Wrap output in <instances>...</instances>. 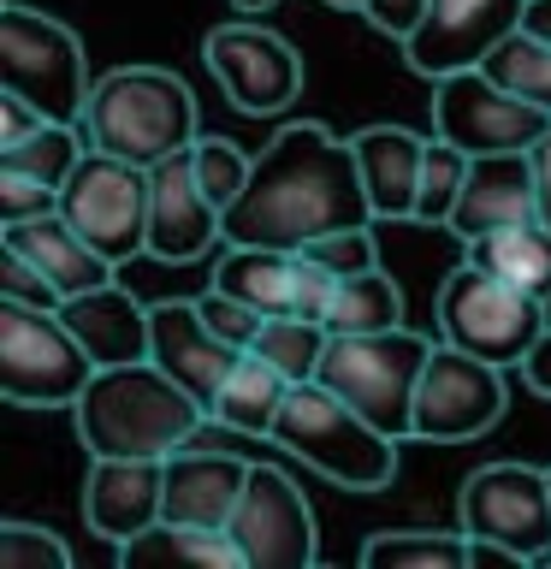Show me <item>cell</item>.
<instances>
[{
    "mask_svg": "<svg viewBox=\"0 0 551 569\" xmlns=\"http://www.w3.org/2000/svg\"><path fill=\"white\" fill-rule=\"evenodd\" d=\"M373 226V202L355 167V142L297 119L256 149L243 196L226 208V243L309 249L327 231Z\"/></svg>",
    "mask_w": 551,
    "mask_h": 569,
    "instance_id": "cell-1",
    "label": "cell"
},
{
    "mask_svg": "<svg viewBox=\"0 0 551 569\" xmlns=\"http://www.w3.org/2000/svg\"><path fill=\"white\" fill-rule=\"evenodd\" d=\"M78 439L89 457H172L213 421L160 362H119L96 368L83 398L71 403Z\"/></svg>",
    "mask_w": 551,
    "mask_h": 569,
    "instance_id": "cell-2",
    "label": "cell"
},
{
    "mask_svg": "<svg viewBox=\"0 0 551 569\" xmlns=\"http://www.w3.org/2000/svg\"><path fill=\"white\" fill-rule=\"evenodd\" d=\"M78 124L96 149L154 167L196 142V96L167 66H113L89 83V107Z\"/></svg>",
    "mask_w": 551,
    "mask_h": 569,
    "instance_id": "cell-3",
    "label": "cell"
},
{
    "mask_svg": "<svg viewBox=\"0 0 551 569\" xmlns=\"http://www.w3.org/2000/svg\"><path fill=\"white\" fill-rule=\"evenodd\" d=\"M284 457L309 462L338 487H355V492H380L391 487L398 475V439L385 427H373L355 403H344L338 391H327L320 380H297L284 391L279 416H273V433Z\"/></svg>",
    "mask_w": 551,
    "mask_h": 569,
    "instance_id": "cell-4",
    "label": "cell"
},
{
    "mask_svg": "<svg viewBox=\"0 0 551 569\" xmlns=\"http://www.w3.org/2000/svg\"><path fill=\"white\" fill-rule=\"evenodd\" d=\"M433 356V338L385 327V332H332L327 356H320L314 380L355 403L373 427H385L391 439L415 433V386Z\"/></svg>",
    "mask_w": 551,
    "mask_h": 569,
    "instance_id": "cell-5",
    "label": "cell"
},
{
    "mask_svg": "<svg viewBox=\"0 0 551 569\" xmlns=\"http://www.w3.org/2000/svg\"><path fill=\"white\" fill-rule=\"evenodd\" d=\"M96 380V356L60 309L0 297V398L18 409H71Z\"/></svg>",
    "mask_w": 551,
    "mask_h": 569,
    "instance_id": "cell-6",
    "label": "cell"
},
{
    "mask_svg": "<svg viewBox=\"0 0 551 569\" xmlns=\"http://www.w3.org/2000/svg\"><path fill=\"white\" fill-rule=\"evenodd\" d=\"M545 320V297L522 291V284L487 273L480 261H462L444 273L439 284V338L457 350H474L498 368H522L528 350L540 345Z\"/></svg>",
    "mask_w": 551,
    "mask_h": 569,
    "instance_id": "cell-7",
    "label": "cell"
},
{
    "mask_svg": "<svg viewBox=\"0 0 551 569\" xmlns=\"http://www.w3.org/2000/svg\"><path fill=\"white\" fill-rule=\"evenodd\" d=\"M0 89L42 107L48 119L78 124L89 107V66L78 30L30 0H0Z\"/></svg>",
    "mask_w": 551,
    "mask_h": 569,
    "instance_id": "cell-8",
    "label": "cell"
},
{
    "mask_svg": "<svg viewBox=\"0 0 551 569\" xmlns=\"http://www.w3.org/2000/svg\"><path fill=\"white\" fill-rule=\"evenodd\" d=\"M60 213L101 249L107 261L149 256V167L89 142L78 172L60 184Z\"/></svg>",
    "mask_w": 551,
    "mask_h": 569,
    "instance_id": "cell-9",
    "label": "cell"
},
{
    "mask_svg": "<svg viewBox=\"0 0 551 569\" xmlns=\"http://www.w3.org/2000/svg\"><path fill=\"white\" fill-rule=\"evenodd\" d=\"M551 131V113L510 96L487 66L433 78V137H451L469 154H528Z\"/></svg>",
    "mask_w": 551,
    "mask_h": 569,
    "instance_id": "cell-10",
    "label": "cell"
},
{
    "mask_svg": "<svg viewBox=\"0 0 551 569\" xmlns=\"http://www.w3.org/2000/svg\"><path fill=\"white\" fill-rule=\"evenodd\" d=\"M457 528L469 540L510 546L515 558H551V469L533 462H487L462 480Z\"/></svg>",
    "mask_w": 551,
    "mask_h": 569,
    "instance_id": "cell-11",
    "label": "cell"
},
{
    "mask_svg": "<svg viewBox=\"0 0 551 569\" xmlns=\"http://www.w3.org/2000/svg\"><path fill=\"white\" fill-rule=\"evenodd\" d=\"M504 409H510L504 368L439 338L415 386V439H439V445L480 439L504 421Z\"/></svg>",
    "mask_w": 551,
    "mask_h": 569,
    "instance_id": "cell-12",
    "label": "cell"
},
{
    "mask_svg": "<svg viewBox=\"0 0 551 569\" xmlns=\"http://www.w3.org/2000/svg\"><path fill=\"white\" fill-rule=\"evenodd\" d=\"M202 60H208V78L220 83V96L249 119H273L302 96V53L267 24L231 18V24L208 30Z\"/></svg>",
    "mask_w": 551,
    "mask_h": 569,
    "instance_id": "cell-13",
    "label": "cell"
},
{
    "mask_svg": "<svg viewBox=\"0 0 551 569\" xmlns=\"http://www.w3.org/2000/svg\"><path fill=\"white\" fill-rule=\"evenodd\" d=\"M231 540H238L249 569H309L314 563V510L302 487L273 462H256L243 487V505L231 516Z\"/></svg>",
    "mask_w": 551,
    "mask_h": 569,
    "instance_id": "cell-14",
    "label": "cell"
},
{
    "mask_svg": "<svg viewBox=\"0 0 551 569\" xmlns=\"http://www.w3.org/2000/svg\"><path fill=\"white\" fill-rule=\"evenodd\" d=\"M226 243V213L196 178V142L149 167V256L196 261Z\"/></svg>",
    "mask_w": 551,
    "mask_h": 569,
    "instance_id": "cell-15",
    "label": "cell"
},
{
    "mask_svg": "<svg viewBox=\"0 0 551 569\" xmlns=\"http://www.w3.org/2000/svg\"><path fill=\"white\" fill-rule=\"evenodd\" d=\"M522 7L528 0H427L421 30L403 42L409 71L444 78V71L480 66L510 30H522Z\"/></svg>",
    "mask_w": 551,
    "mask_h": 569,
    "instance_id": "cell-16",
    "label": "cell"
},
{
    "mask_svg": "<svg viewBox=\"0 0 551 569\" xmlns=\"http://www.w3.org/2000/svg\"><path fill=\"white\" fill-rule=\"evenodd\" d=\"M83 516L101 540H137L167 516V457H89Z\"/></svg>",
    "mask_w": 551,
    "mask_h": 569,
    "instance_id": "cell-17",
    "label": "cell"
},
{
    "mask_svg": "<svg viewBox=\"0 0 551 569\" xmlns=\"http://www.w3.org/2000/svg\"><path fill=\"white\" fill-rule=\"evenodd\" d=\"M149 315H154L149 362H160L196 403L213 409V398H220V386H226V373L238 368L243 350L226 345V338L208 327L202 309H196V297H190V302H149Z\"/></svg>",
    "mask_w": 551,
    "mask_h": 569,
    "instance_id": "cell-18",
    "label": "cell"
},
{
    "mask_svg": "<svg viewBox=\"0 0 551 569\" xmlns=\"http://www.w3.org/2000/svg\"><path fill=\"white\" fill-rule=\"evenodd\" d=\"M540 220V184H533V149L528 154H474L469 167V184L457 196V213H451V238L457 243H474L487 231H504V226H528Z\"/></svg>",
    "mask_w": 551,
    "mask_h": 569,
    "instance_id": "cell-19",
    "label": "cell"
},
{
    "mask_svg": "<svg viewBox=\"0 0 551 569\" xmlns=\"http://www.w3.org/2000/svg\"><path fill=\"white\" fill-rule=\"evenodd\" d=\"M249 469L256 462H238L226 451H208V445H178L167 457V522H196V528H231V516L243 505Z\"/></svg>",
    "mask_w": 551,
    "mask_h": 569,
    "instance_id": "cell-20",
    "label": "cell"
},
{
    "mask_svg": "<svg viewBox=\"0 0 551 569\" xmlns=\"http://www.w3.org/2000/svg\"><path fill=\"white\" fill-rule=\"evenodd\" d=\"M66 327L83 338V350L96 356V368H119V362H142L154 345V315L131 284L107 279L96 291H78L60 302Z\"/></svg>",
    "mask_w": 551,
    "mask_h": 569,
    "instance_id": "cell-21",
    "label": "cell"
},
{
    "mask_svg": "<svg viewBox=\"0 0 551 569\" xmlns=\"http://www.w3.org/2000/svg\"><path fill=\"white\" fill-rule=\"evenodd\" d=\"M0 249H18L24 261H36L60 297H78V291H96V284L119 279V261H107L101 249L66 220V213H42V220L0 226Z\"/></svg>",
    "mask_w": 551,
    "mask_h": 569,
    "instance_id": "cell-22",
    "label": "cell"
},
{
    "mask_svg": "<svg viewBox=\"0 0 551 569\" xmlns=\"http://www.w3.org/2000/svg\"><path fill=\"white\" fill-rule=\"evenodd\" d=\"M355 167H362L373 220H415L421 208V160H427V137H415L409 124H368L355 131Z\"/></svg>",
    "mask_w": 551,
    "mask_h": 569,
    "instance_id": "cell-23",
    "label": "cell"
},
{
    "mask_svg": "<svg viewBox=\"0 0 551 569\" xmlns=\"http://www.w3.org/2000/svg\"><path fill=\"white\" fill-rule=\"evenodd\" d=\"M124 569H249L231 528H196V522H167L142 528L137 540L119 546Z\"/></svg>",
    "mask_w": 551,
    "mask_h": 569,
    "instance_id": "cell-24",
    "label": "cell"
},
{
    "mask_svg": "<svg viewBox=\"0 0 551 569\" xmlns=\"http://www.w3.org/2000/svg\"><path fill=\"white\" fill-rule=\"evenodd\" d=\"M297 279H302L297 249H267V243H226L220 267H213V284L243 297L261 315H297Z\"/></svg>",
    "mask_w": 551,
    "mask_h": 569,
    "instance_id": "cell-25",
    "label": "cell"
},
{
    "mask_svg": "<svg viewBox=\"0 0 551 569\" xmlns=\"http://www.w3.org/2000/svg\"><path fill=\"white\" fill-rule=\"evenodd\" d=\"M284 391H291V380H284L279 368H267L256 350L238 356V368L226 373L220 398H213V427H226V433H243V439H267L273 433V416L284 403Z\"/></svg>",
    "mask_w": 551,
    "mask_h": 569,
    "instance_id": "cell-26",
    "label": "cell"
},
{
    "mask_svg": "<svg viewBox=\"0 0 551 569\" xmlns=\"http://www.w3.org/2000/svg\"><path fill=\"white\" fill-rule=\"evenodd\" d=\"M469 261H480L487 273L522 284L533 297H551V226L528 220V226H504L469 243Z\"/></svg>",
    "mask_w": 551,
    "mask_h": 569,
    "instance_id": "cell-27",
    "label": "cell"
},
{
    "mask_svg": "<svg viewBox=\"0 0 551 569\" xmlns=\"http://www.w3.org/2000/svg\"><path fill=\"white\" fill-rule=\"evenodd\" d=\"M403 327V291L385 267H368V273L338 279L332 309H327V332H385Z\"/></svg>",
    "mask_w": 551,
    "mask_h": 569,
    "instance_id": "cell-28",
    "label": "cell"
},
{
    "mask_svg": "<svg viewBox=\"0 0 551 569\" xmlns=\"http://www.w3.org/2000/svg\"><path fill=\"white\" fill-rule=\"evenodd\" d=\"M368 569H469V533H427V528H391L362 546Z\"/></svg>",
    "mask_w": 551,
    "mask_h": 569,
    "instance_id": "cell-29",
    "label": "cell"
},
{
    "mask_svg": "<svg viewBox=\"0 0 551 569\" xmlns=\"http://www.w3.org/2000/svg\"><path fill=\"white\" fill-rule=\"evenodd\" d=\"M327 320H309V315H267V327L261 338L249 350L261 356L267 368H279L284 380H314V368H320V356H327Z\"/></svg>",
    "mask_w": 551,
    "mask_h": 569,
    "instance_id": "cell-30",
    "label": "cell"
},
{
    "mask_svg": "<svg viewBox=\"0 0 551 569\" xmlns=\"http://www.w3.org/2000/svg\"><path fill=\"white\" fill-rule=\"evenodd\" d=\"M480 66H487L510 96H522V101H533V107H545V113H551V42H545V36L510 30Z\"/></svg>",
    "mask_w": 551,
    "mask_h": 569,
    "instance_id": "cell-31",
    "label": "cell"
},
{
    "mask_svg": "<svg viewBox=\"0 0 551 569\" xmlns=\"http://www.w3.org/2000/svg\"><path fill=\"white\" fill-rule=\"evenodd\" d=\"M89 154V137L83 124H66V119H48L36 137L12 142V149H0V167L12 172H30V178H48V184H66L71 172H78V160Z\"/></svg>",
    "mask_w": 551,
    "mask_h": 569,
    "instance_id": "cell-32",
    "label": "cell"
},
{
    "mask_svg": "<svg viewBox=\"0 0 551 569\" xmlns=\"http://www.w3.org/2000/svg\"><path fill=\"white\" fill-rule=\"evenodd\" d=\"M469 167H474V154L457 149L451 137L427 142V160H421V208H415L421 226H451L457 196H462V184H469Z\"/></svg>",
    "mask_w": 551,
    "mask_h": 569,
    "instance_id": "cell-33",
    "label": "cell"
},
{
    "mask_svg": "<svg viewBox=\"0 0 551 569\" xmlns=\"http://www.w3.org/2000/svg\"><path fill=\"white\" fill-rule=\"evenodd\" d=\"M249 167H256V154H243L238 142H226V137H196V178H202V190L220 202V213L243 196Z\"/></svg>",
    "mask_w": 551,
    "mask_h": 569,
    "instance_id": "cell-34",
    "label": "cell"
},
{
    "mask_svg": "<svg viewBox=\"0 0 551 569\" xmlns=\"http://www.w3.org/2000/svg\"><path fill=\"white\" fill-rule=\"evenodd\" d=\"M0 569H71V546L53 528L36 522H0Z\"/></svg>",
    "mask_w": 551,
    "mask_h": 569,
    "instance_id": "cell-35",
    "label": "cell"
},
{
    "mask_svg": "<svg viewBox=\"0 0 551 569\" xmlns=\"http://www.w3.org/2000/svg\"><path fill=\"white\" fill-rule=\"evenodd\" d=\"M309 261H320L327 273L350 279V273H368V267H380V220L373 226H344V231H327V238H314L302 249Z\"/></svg>",
    "mask_w": 551,
    "mask_h": 569,
    "instance_id": "cell-36",
    "label": "cell"
},
{
    "mask_svg": "<svg viewBox=\"0 0 551 569\" xmlns=\"http://www.w3.org/2000/svg\"><path fill=\"white\" fill-rule=\"evenodd\" d=\"M196 309H202V320L213 332L226 338V345H238V350H249L261 338V327H267V315L261 309H249L243 297H231V291H220V284H208L202 297H196Z\"/></svg>",
    "mask_w": 551,
    "mask_h": 569,
    "instance_id": "cell-37",
    "label": "cell"
},
{
    "mask_svg": "<svg viewBox=\"0 0 551 569\" xmlns=\"http://www.w3.org/2000/svg\"><path fill=\"white\" fill-rule=\"evenodd\" d=\"M42 213H60V184H48V178H30V172H12V167H0V226L42 220Z\"/></svg>",
    "mask_w": 551,
    "mask_h": 569,
    "instance_id": "cell-38",
    "label": "cell"
},
{
    "mask_svg": "<svg viewBox=\"0 0 551 569\" xmlns=\"http://www.w3.org/2000/svg\"><path fill=\"white\" fill-rule=\"evenodd\" d=\"M0 297L7 302H30V309H60V291L48 284V273L36 261H24L18 249H0Z\"/></svg>",
    "mask_w": 551,
    "mask_h": 569,
    "instance_id": "cell-39",
    "label": "cell"
},
{
    "mask_svg": "<svg viewBox=\"0 0 551 569\" xmlns=\"http://www.w3.org/2000/svg\"><path fill=\"white\" fill-rule=\"evenodd\" d=\"M362 18H368L373 30H385L391 42L403 48L409 36L421 30V18H427V0H368V7H362Z\"/></svg>",
    "mask_w": 551,
    "mask_h": 569,
    "instance_id": "cell-40",
    "label": "cell"
},
{
    "mask_svg": "<svg viewBox=\"0 0 551 569\" xmlns=\"http://www.w3.org/2000/svg\"><path fill=\"white\" fill-rule=\"evenodd\" d=\"M48 124L42 107H30L24 96H12V89H0V149H12V142H24L36 137Z\"/></svg>",
    "mask_w": 551,
    "mask_h": 569,
    "instance_id": "cell-41",
    "label": "cell"
},
{
    "mask_svg": "<svg viewBox=\"0 0 551 569\" xmlns=\"http://www.w3.org/2000/svg\"><path fill=\"white\" fill-rule=\"evenodd\" d=\"M522 373H528V386L540 391V398H551V327L540 332V345L528 350V362H522Z\"/></svg>",
    "mask_w": 551,
    "mask_h": 569,
    "instance_id": "cell-42",
    "label": "cell"
},
{
    "mask_svg": "<svg viewBox=\"0 0 551 569\" xmlns=\"http://www.w3.org/2000/svg\"><path fill=\"white\" fill-rule=\"evenodd\" d=\"M533 184H540V220L551 226V131L533 142Z\"/></svg>",
    "mask_w": 551,
    "mask_h": 569,
    "instance_id": "cell-43",
    "label": "cell"
},
{
    "mask_svg": "<svg viewBox=\"0 0 551 569\" xmlns=\"http://www.w3.org/2000/svg\"><path fill=\"white\" fill-rule=\"evenodd\" d=\"M522 30H533V36H545V42H551V0H528V7H522Z\"/></svg>",
    "mask_w": 551,
    "mask_h": 569,
    "instance_id": "cell-44",
    "label": "cell"
},
{
    "mask_svg": "<svg viewBox=\"0 0 551 569\" xmlns=\"http://www.w3.org/2000/svg\"><path fill=\"white\" fill-rule=\"evenodd\" d=\"M327 7H338V12H362L368 0H327Z\"/></svg>",
    "mask_w": 551,
    "mask_h": 569,
    "instance_id": "cell-45",
    "label": "cell"
},
{
    "mask_svg": "<svg viewBox=\"0 0 551 569\" xmlns=\"http://www.w3.org/2000/svg\"><path fill=\"white\" fill-rule=\"evenodd\" d=\"M273 0H238V12H267Z\"/></svg>",
    "mask_w": 551,
    "mask_h": 569,
    "instance_id": "cell-46",
    "label": "cell"
},
{
    "mask_svg": "<svg viewBox=\"0 0 551 569\" xmlns=\"http://www.w3.org/2000/svg\"><path fill=\"white\" fill-rule=\"evenodd\" d=\"M545 320H551V297H545Z\"/></svg>",
    "mask_w": 551,
    "mask_h": 569,
    "instance_id": "cell-47",
    "label": "cell"
}]
</instances>
